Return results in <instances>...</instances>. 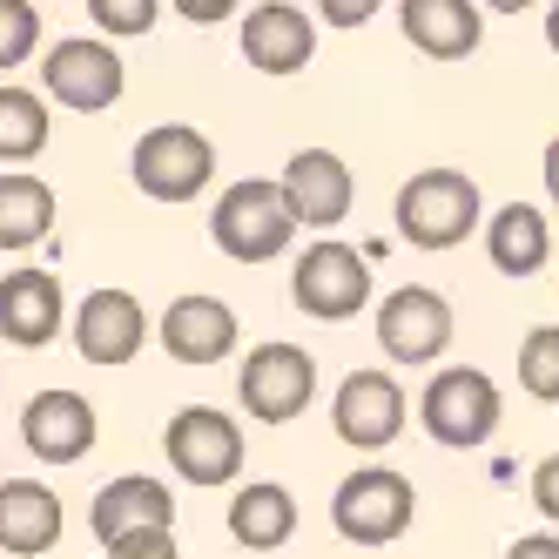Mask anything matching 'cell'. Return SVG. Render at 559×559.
<instances>
[{"label": "cell", "instance_id": "18", "mask_svg": "<svg viewBox=\"0 0 559 559\" xmlns=\"http://www.w3.org/2000/svg\"><path fill=\"white\" fill-rule=\"evenodd\" d=\"M61 546V492L41 478H8L0 486V552L41 559Z\"/></svg>", "mask_w": 559, "mask_h": 559}, {"label": "cell", "instance_id": "11", "mask_svg": "<svg viewBox=\"0 0 559 559\" xmlns=\"http://www.w3.org/2000/svg\"><path fill=\"white\" fill-rule=\"evenodd\" d=\"M41 88L82 115H102L122 102V55L108 41H55L41 61Z\"/></svg>", "mask_w": 559, "mask_h": 559}, {"label": "cell", "instance_id": "17", "mask_svg": "<svg viewBox=\"0 0 559 559\" xmlns=\"http://www.w3.org/2000/svg\"><path fill=\"white\" fill-rule=\"evenodd\" d=\"M163 350L176 365H223L236 350V310L223 297H176L163 310Z\"/></svg>", "mask_w": 559, "mask_h": 559}, {"label": "cell", "instance_id": "1", "mask_svg": "<svg viewBox=\"0 0 559 559\" xmlns=\"http://www.w3.org/2000/svg\"><path fill=\"white\" fill-rule=\"evenodd\" d=\"M210 236H216V250L236 257V263H270V257H284L290 236H297V210H290L284 182H263V176L229 182L223 203L210 210Z\"/></svg>", "mask_w": 559, "mask_h": 559}, {"label": "cell", "instance_id": "23", "mask_svg": "<svg viewBox=\"0 0 559 559\" xmlns=\"http://www.w3.org/2000/svg\"><path fill=\"white\" fill-rule=\"evenodd\" d=\"M55 229V189L34 176H0V250H34Z\"/></svg>", "mask_w": 559, "mask_h": 559}, {"label": "cell", "instance_id": "2", "mask_svg": "<svg viewBox=\"0 0 559 559\" xmlns=\"http://www.w3.org/2000/svg\"><path fill=\"white\" fill-rule=\"evenodd\" d=\"M499 418H506V397H499V384L478 365H445L425 384V397H418V425L445 452H478L499 431Z\"/></svg>", "mask_w": 559, "mask_h": 559}, {"label": "cell", "instance_id": "32", "mask_svg": "<svg viewBox=\"0 0 559 559\" xmlns=\"http://www.w3.org/2000/svg\"><path fill=\"white\" fill-rule=\"evenodd\" d=\"M506 559H559V533H526V539H512Z\"/></svg>", "mask_w": 559, "mask_h": 559}, {"label": "cell", "instance_id": "20", "mask_svg": "<svg viewBox=\"0 0 559 559\" xmlns=\"http://www.w3.org/2000/svg\"><path fill=\"white\" fill-rule=\"evenodd\" d=\"M397 21H405V41L431 61H465L478 48V8L472 0H405Z\"/></svg>", "mask_w": 559, "mask_h": 559}, {"label": "cell", "instance_id": "16", "mask_svg": "<svg viewBox=\"0 0 559 559\" xmlns=\"http://www.w3.org/2000/svg\"><path fill=\"white\" fill-rule=\"evenodd\" d=\"M236 48H243V61L257 74H297L317 55V27H310L304 8H290V0H263V8H250L243 41H236Z\"/></svg>", "mask_w": 559, "mask_h": 559}, {"label": "cell", "instance_id": "14", "mask_svg": "<svg viewBox=\"0 0 559 559\" xmlns=\"http://www.w3.org/2000/svg\"><path fill=\"white\" fill-rule=\"evenodd\" d=\"M68 324V304H61V276L55 270H14L0 276V337L21 344V350H41L55 344Z\"/></svg>", "mask_w": 559, "mask_h": 559}, {"label": "cell", "instance_id": "33", "mask_svg": "<svg viewBox=\"0 0 559 559\" xmlns=\"http://www.w3.org/2000/svg\"><path fill=\"white\" fill-rule=\"evenodd\" d=\"M546 195H552V203H559V135L546 142Z\"/></svg>", "mask_w": 559, "mask_h": 559}, {"label": "cell", "instance_id": "22", "mask_svg": "<svg viewBox=\"0 0 559 559\" xmlns=\"http://www.w3.org/2000/svg\"><path fill=\"white\" fill-rule=\"evenodd\" d=\"M486 257H492L499 276H533V270H546V257H552V223L533 203H506L486 223Z\"/></svg>", "mask_w": 559, "mask_h": 559}, {"label": "cell", "instance_id": "30", "mask_svg": "<svg viewBox=\"0 0 559 559\" xmlns=\"http://www.w3.org/2000/svg\"><path fill=\"white\" fill-rule=\"evenodd\" d=\"M378 8H384V0H317V14H324L331 27H365Z\"/></svg>", "mask_w": 559, "mask_h": 559}, {"label": "cell", "instance_id": "10", "mask_svg": "<svg viewBox=\"0 0 559 559\" xmlns=\"http://www.w3.org/2000/svg\"><path fill=\"white\" fill-rule=\"evenodd\" d=\"M331 425L350 452H384L397 431H405V391H397L391 371H350L337 384V405Z\"/></svg>", "mask_w": 559, "mask_h": 559}, {"label": "cell", "instance_id": "12", "mask_svg": "<svg viewBox=\"0 0 559 559\" xmlns=\"http://www.w3.org/2000/svg\"><path fill=\"white\" fill-rule=\"evenodd\" d=\"M95 405L82 391H34L27 397V412H21V438H27V452L34 459H48V465H74V459H88L95 452Z\"/></svg>", "mask_w": 559, "mask_h": 559}, {"label": "cell", "instance_id": "8", "mask_svg": "<svg viewBox=\"0 0 559 559\" xmlns=\"http://www.w3.org/2000/svg\"><path fill=\"white\" fill-rule=\"evenodd\" d=\"M290 297H297V310L324 317V324H344V317L371 304V263L350 243H310L290 270Z\"/></svg>", "mask_w": 559, "mask_h": 559}, {"label": "cell", "instance_id": "6", "mask_svg": "<svg viewBox=\"0 0 559 559\" xmlns=\"http://www.w3.org/2000/svg\"><path fill=\"white\" fill-rule=\"evenodd\" d=\"M317 391V357L297 350V344H257L243 357V371H236V397H243V412L257 425H290L304 418Z\"/></svg>", "mask_w": 559, "mask_h": 559}, {"label": "cell", "instance_id": "15", "mask_svg": "<svg viewBox=\"0 0 559 559\" xmlns=\"http://www.w3.org/2000/svg\"><path fill=\"white\" fill-rule=\"evenodd\" d=\"M148 344V317L129 290H88V304L74 310V350L88 365H129Z\"/></svg>", "mask_w": 559, "mask_h": 559}, {"label": "cell", "instance_id": "25", "mask_svg": "<svg viewBox=\"0 0 559 559\" xmlns=\"http://www.w3.org/2000/svg\"><path fill=\"white\" fill-rule=\"evenodd\" d=\"M519 391L539 397V405H559V324H539L519 344Z\"/></svg>", "mask_w": 559, "mask_h": 559}, {"label": "cell", "instance_id": "29", "mask_svg": "<svg viewBox=\"0 0 559 559\" xmlns=\"http://www.w3.org/2000/svg\"><path fill=\"white\" fill-rule=\"evenodd\" d=\"M533 512L546 519V526H559V452H546L533 465Z\"/></svg>", "mask_w": 559, "mask_h": 559}, {"label": "cell", "instance_id": "26", "mask_svg": "<svg viewBox=\"0 0 559 559\" xmlns=\"http://www.w3.org/2000/svg\"><path fill=\"white\" fill-rule=\"evenodd\" d=\"M41 41V21H34L27 0H0V68H21Z\"/></svg>", "mask_w": 559, "mask_h": 559}, {"label": "cell", "instance_id": "13", "mask_svg": "<svg viewBox=\"0 0 559 559\" xmlns=\"http://www.w3.org/2000/svg\"><path fill=\"white\" fill-rule=\"evenodd\" d=\"M276 182H284L297 223H310V229H337L350 216V195H357L350 163H344V155H331V148H297L290 169L276 176Z\"/></svg>", "mask_w": 559, "mask_h": 559}, {"label": "cell", "instance_id": "4", "mask_svg": "<svg viewBox=\"0 0 559 559\" xmlns=\"http://www.w3.org/2000/svg\"><path fill=\"white\" fill-rule=\"evenodd\" d=\"M418 519V492L405 472L391 465H371V472H350L344 486L331 492V526L350 539V546H391Z\"/></svg>", "mask_w": 559, "mask_h": 559}, {"label": "cell", "instance_id": "9", "mask_svg": "<svg viewBox=\"0 0 559 559\" xmlns=\"http://www.w3.org/2000/svg\"><path fill=\"white\" fill-rule=\"evenodd\" d=\"M378 344L391 365H431V357H445L452 344V304L425 290V284H405L391 290L384 310H378Z\"/></svg>", "mask_w": 559, "mask_h": 559}, {"label": "cell", "instance_id": "19", "mask_svg": "<svg viewBox=\"0 0 559 559\" xmlns=\"http://www.w3.org/2000/svg\"><path fill=\"white\" fill-rule=\"evenodd\" d=\"M142 526H176V499H169V486H163V478H142V472L108 478V486L95 492V506H88V533L108 546V539L142 533Z\"/></svg>", "mask_w": 559, "mask_h": 559}, {"label": "cell", "instance_id": "21", "mask_svg": "<svg viewBox=\"0 0 559 559\" xmlns=\"http://www.w3.org/2000/svg\"><path fill=\"white\" fill-rule=\"evenodd\" d=\"M290 533H297V499H290V486H276V478H250V486L229 499V539L236 546L276 552V546H290Z\"/></svg>", "mask_w": 559, "mask_h": 559}, {"label": "cell", "instance_id": "35", "mask_svg": "<svg viewBox=\"0 0 559 559\" xmlns=\"http://www.w3.org/2000/svg\"><path fill=\"white\" fill-rule=\"evenodd\" d=\"M546 41H552V55H559V0L546 8Z\"/></svg>", "mask_w": 559, "mask_h": 559}, {"label": "cell", "instance_id": "34", "mask_svg": "<svg viewBox=\"0 0 559 559\" xmlns=\"http://www.w3.org/2000/svg\"><path fill=\"white\" fill-rule=\"evenodd\" d=\"M486 8H492V14H526L533 0H486Z\"/></svg>", "mask_w": 559, "mask_h": 559}, {"label": "cell", "instance_id": "5", "mask_svg": "<svg viewBox=\"0 0 559 559\" xmlns=\"http://www.w3.org/2000/svg\"><path fill=\"white\" fill-rule=\"evenodd\" d=\"M135 182L142 195H155V203H189V195H203L210 176H216V148L203 129H182V122H163L148 129L135 142Z\"/></svg>", "mask_w": 559, "mask_h": 559}, {"label": "cell", "instance_id": "28", "mask_svg": "<svg viewBox=\"0 0 559 559\" xmlns=\"http://www.w3.org/2000/svg\"><path fill=\"white\" fill-rule=\"evenodd\" d=\"M102 552H108V559H182L169 526H142V533H122V539H108Z\"/></svg>", "mask_w": 559, "mask_h": 559}, {"label": "cell", "instance_id": "3", "mask_svg": "<svg viewBox=\"0 0 559 559\" xmlns=\"http://www.w3.org/2000/svg\"><path fill=\"white\" fill-rule=\"evenodd\" d=\"M478 182L459 169H418L405 189H397V236L418 250H459L478 229Z\"/></svg>", "mask_w": 559, "mask_h": 559}, {"label": "cell", "instance_id": "27", "mask_svg": "<svg viewBox=\"0 0 559 559\" xmlns=\"http://www.w3.org/2000/svg\"><path fill=\"white\" fill-rule=\"evenodd\" d=\"M155 8H163V0H88V14H95L102 34H148Z\"/></svg>", "mask_w": 559, "mask_h": 559}, {"label": "cell", "instance_id": "31", "mask_svg": "<svg viewBox=\"0 0 559 559\" xmlns=\"http://www.w3.org/2000/svg\"><path fill=\"white\" fill-rule=\"evenodd\" d=\"M176 14H182V21H195V27H216V21H229V14H236V0H176Z\"/></svg>", "mask_w": 559, "mask_h": 559}, {"label": "cell", "instance_id": "7", "mask_svg": "<svg viewBox=\"0 0 559 559\" xmlns=\"http://www.w3.org/2000/svg\"><path fill=\"white\" fill-rule=\"evenodd\" d=\"M163 452L189 486H229V478L243 472V431L216 405H182L163 431Z\"/></svg>", "mask_w": 559, "mask_h": 559}, {"label": "cell", "instance_id": "24", "mask_svg": "<svg viewBox=\"0 0 559 559\" xmlns=\"http://www.w3.org/2000/svg\"><path fill=\"white\" fill-rule=\"evenodd\" d=\"M48 148V102L34 88H0V163H34Z\"/></svg>", "mask_w": 559, "mask_h": 559}]
</instances>
